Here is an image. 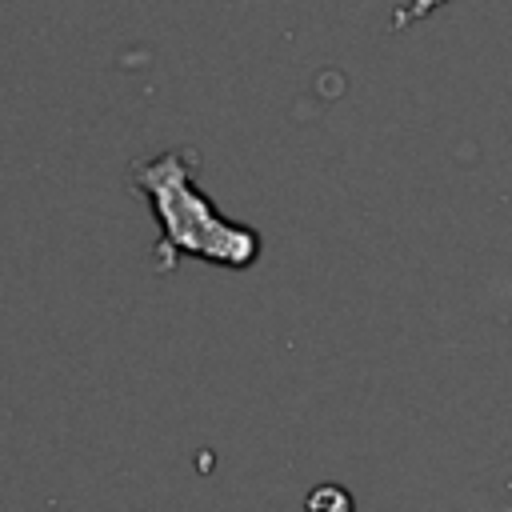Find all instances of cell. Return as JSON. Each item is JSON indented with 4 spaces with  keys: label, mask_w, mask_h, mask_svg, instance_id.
<instances>
[{
    "label": "cell",
    "mask_w": 512,
    "mask_h": 512,
    "mask_svg": "<svg viewBox=\"0 0 512 512\" xmlns=\"http://www.w3.org/2000/svg\"><path fill=\"white\" fill-rule=\"evenodd\" d=\"M132 184L148 200L160 240L156 268L172 272L180 256L208 260L220 268H248L260 256V232L228 220L196 184V152L168 148L132 164Z\"/></svg>",
    "instance_id": "cell-1"
},
{
    "label": "cell",
    "mask_w": 512,
    "mask_h": 512,
    "mask_svg": "<svg viewBox=\"0 0 512 512\" xmlns=\"http://www.w3.org/2000/svg\"><path fill=\"white\" fill-rule=\"evenodd\" d=\"M304 512H352V496L336 484H320V488L308 492Z\"/></svg>",
    "instance_id": "cell-2"
}]
</instances>
